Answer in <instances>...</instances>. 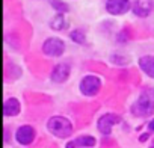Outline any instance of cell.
I'll list each match as a JSON object with an SVG mask.
<instances>
[{"instance_id": "obj_1", "label": "cell", "mask_w": 154, "mask_h": 148, "mask_svg": "<svg viewBox=\"0 0 154 148\" xmlns=\"http://www.w3.org/2000/svg\"><path fill=\"white\" fill-rule=\"evenodd\" d=\"M131 113L139 118L149 116L154 113V89L152 88L142 89L137 100L131 106Z\"/></svg>"}, {"instance_id": "obj_2", "label": "cell", "mask_w": 154, "mask_h": 148, "mask_svg": "<svg viewBox=\"0 0 154 148\" xmlns=\"http://www.w3.org/2000/svg\"><path fill=\"white\" fill-rule=\"evenodd\" d=\"M47 130L53 136L59 139H65L72 134V124L65 116H51L47 121Z\"/></svg>"}, {"instance_id": "obj_3", "label": "cell", "mask_w": 154, "mask_h": 148, "mask_svg": "<svg viewBox=\"0 0 154 148\" xmlns=\"http://www.w3.org/2000/svg\"><path fill=\"white\" fill-rule=\"evenodd\" d=\"M79 89L83 95H88V97H94L100 92L101 89V79L97 77V76H92V74H89V76H85L79 85Z\"/></svg>"}, {"instance_id": "obj_4", "label": "cell", "mask_w": 154, "mask_h": 148, "mask_svg": "<svg viewBox=\"0 0 154 148\" xmlns=\"http://www.w3.org/2000/svg\"><path fill=\"white\" fill-rule=\"evenodd\" d=\"M65 42L60 39V38H56V36H51V38H47L42 44V53L45 56H51V57H59L65 53Z\"/></svg>"}, {"instance_id": "obj_5", "label": "cell", "mask_w": 154, "mask_h": 148, "mask_svg": "<svg viewBox=\"0 0 154 148\" xmlns=\"http://www.w3.org/2000/svg\"><path fill=\"white\" fill-rule=\"evenodd\" d=\"M121 122V118L115 113H104L101 118H98L97 121V128L101 134H110L112 128Z\"/></svg>"}, {"instance_id": "obj_6", "label": "cell", "mask_w": 154, "mask_h": 148, "mask_svg": "<svg viewBox=\"0 0 154 148\" xmlns=\"http://www.w3.org/2000/svg\"><path fill=\"white\" fill-rule=\"evenodd\" d=\"M131 9L130 0H107L106 2V11L112 15H122Z\"/></svg>"}, {"instance_id": "obj_7", "label": "cell", "mask_w": 154, "mask_h": 148, "mask_svg": "<svg viewBox=\"0 0 154 148\" xmlns=\"http://www.w3.org/2000/svg\"><path fill=\"white\" fill-rule=\"evenodd\" d=\"M35 136H36L35 128L32 125H27V124L18 127V130L15 131V140L20 145H30L35 140Z\"/></svg>"}, {"instance_id": "obj_8", "label": "cell", "mask_w": 154, "mask_h": 148, "mask_svg": "<svg viewBox=\"0 0 154 148\" xmlns=\"http://www.w3.org/2000/svg\"><path fill=\"white\" fill-rule=\"evenodd\" d=\"M152 9H154L152 0H134V2L131 3V11L139 18L148 17L152 12Z\"/></svg>"}, {"instance_id": "obj_9", "label": "cell", "mask_w": 154, "mask_h": 148, "mask_svg": "<svg viewBox=\"0 0 154 148\" xmlns=\"http://www.w3.org/2000/svg\"><path fill=\"white\" fill-rule=\"evenodd\" d=\"M69 72H71V66H69L68 63L62 62V63H57V65L53 68V71H51V74H50V79H51V82H54V83H63V82H66V79L69 77Z\"/></svg>"}, {"instance_id": "obj_10", "label": "cell", "mask_w": 154, "mask_h": 148, "mask_svg": "<svg viewBox=\"0 0 154 148\" xmlns=\"http://www.w3.org/2000/svg\"><path fill=\"white\" fill-rule=\"evenodd\" d=\"M95 143H97V140H95L94 136L83 134V136H79V137H75L74 140L68 142L65 146L66 148H89V146H94Z\"/></svg>"}, {"instance_id": "obj_11", "label": "cell", "mask_w": 154, "mask_h": 148, "mask_svg": "<svg viewBox=\"0 0 154 148\" xmlns=\"http://www.w3.org/2000/svg\"><path fill=\"white\" fill-rule=\"evenodd\" d=\"M20 110H21L20 101L17 98H14V97L8 98L5 101V104H3V115L5 116H15V115L20 113Z\"/></svg>"}, {"instance_id": "obj_12", "label": "cell", "mask_w": 154, "mask_h": 148, "mask_svg": "<svg viewBox=\"0 0 154 148\" xmlns=\"http://www.w3.org/2000/svg\"><path fill=\"white\" fill-rule=\"evenodd\" d=\"M139 66L148 77L154 79V56H142V57H139Z\"/></svg>"}, {"instance_id": "obj_13", "label": "cell", "mask_w": 154, "mask_h": 148, "mask_svg": "<svg viewBox=\"0 0 154 148\" xmlns=\"http://www.w3.org/2000/svg\"><path fill=\"white\" fill-rule=\"evenodd\" d=\"M66 26H68V23H66L62 12H57L50 21V27L53 30H63V29H66Z\"/></svg>"}, {"instance_id": "obj_14", "label": "cell", "mask_w": 154, "mask_h": 148, "mask_svg": "<svg viewBox=\"0 0 154 148\" xmlns=\"http://www.w3.org/2000/svg\"><path fill=\"white\" fill-rule=\"evenodd\" d=\"M69 38H71V41L75 42V44H85V41H86L85 33H83L82 30H79V29L72 30V32L69 33Z\"/></svg>"}, {"instance_id": "obj_15", "label": "cell", "mask_w": 154, "mask_h": 148, "mask_svg": "<svg viewBox=\"0 0 154 148\" xmlns=\"http://www.w3.org/2000/svg\"><path fill=\"white\" fill-rule=\"evenodd\" d=\"M51 6H53V9H56L57 12H62V14H65V12L69 11L68 9V5L65 2H62V0H51Z\"/></svg>"}, {"instance_id": "obj_16", "label": "cell", "mask_w": 154, "mask_h": 148, "mask_svg": "<svg viewBox=\"0 0 154 148\" xmlns=\"http://www.w3.org/2000/svg\"><path fill=\"white\" fill-rule=\"evenodd\" d=\"M148 130H149V133H154V118L148 122Z\"/></svg>"}]
</instances>
